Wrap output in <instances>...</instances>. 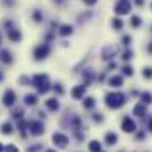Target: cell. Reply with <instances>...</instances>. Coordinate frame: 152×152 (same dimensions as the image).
I'll return each mask as SVG.
<instances>
[{"label": "cell", "mask_w": 152, "mask_h": 152, "mask_svg": "<svg viewBox=\"0 0 152 152\" xmlns=\"http://www.w3.org/2000/svg\"><path fill=\"white\" fill-rule=\"evenodd\" d=\"M131 58H133V51L131 50H126L122 53V60H131Z\"/></svg>", "instance_id": "836d02e7"}, {"label": "cell", "mask_w": 152, "mask_h": 152, "mask_svg": "<svg viewBox=\"0 0 152 152\" xmlns=\"http://www.w3.org/2000/svg\"><path fill=\"white\" fill-rule=\"evenodd\" d=\"M75 34V25L69 23V21H60L58 28H57V37H62V39H67Z\"/></svg>", "instance_id": "7c38bea8"}, {"label": "cell", "mask_w": 152, "mask_h": 152, "mask_svg": "<svg viewBox=\"0 0 152 152\" xmlns=\"http://www.w3.org/2000/svg\"><path fill=\"white\" fill-rule=\"evenodd\" d=\"M0 16H2V14H0Z\"/></svg>", "instance_id": "7bdbcfd3"}, {"label": "cell", "mask_w": 152, "mask_h": 152, "mask_svg": "<svg viewBox=\"0 0 152 152\" xmlns=\"http://www.w3.org/2000/svg\"><path fill=\"white\" fill-rule=\"evenodd\" d=\"M51 53H53V44L44 42V41H39V42H36V44L30 48V58H32V62H36V64L46 62V60L51 57Z\"/></svg>", "instance_id": "6da1fadb"}, {"label": "cell", "mask_w": 152, "mask_h": 152, "mask_svg": "<svg viewBox=\"0 0 152 152\" xmlns=\"http://www.w3.org/2000/svg\"><path fill=\"white\" fill-rule=\"evenodd\" d=\"M4 34H5V42L9 46H20L25 41V32H23L21 25H16V27H12L11 30H7Z\"/></svg>", "instance_id": "5b68a950"}, {"label": "cell", "mask_w": 152, "mask_h": 152, "mask_svg": "<svg viewBox=\"0 0 152 152\" xmlns=\"http://www.w3.org/2000/svg\"><path fill=\"white\" fill-rule=\"evenodd\" d=\"M20 7V0H0V11L12 12Z\"/></svg>", "instance_id": "ac0fdd59"}, {"label": "cell", "mask_w": 152, "mask_h": 152, "mask_svg": "<svg viewBox=\"0 0 152 152\" xmlns=\"http://www.w3.org/2000/svg\"><path fill=\"white\" fill-rule=\"evenodd\" d=\"M113 12L115 16H120V18L129 16L133 12V2L131 0H117L113 4Z\"/></svg>", "instance_id": "ba28073f"}, {"label": "cell", "mask_w": 152, "mask_h": 152, "mask_svg": "<svg viewBox=\"0 0 152 152\" xmlns=\"http://www.w3.org/2000/svg\"><path fill=\"white\" fill-rule=\"evenodd\" d=\"M5 152H21V149H20L18 143L11 142V143H5Z\"/></svg>", "instance_id": "83f0119b"}, {"label": "cell", "mask_w": 152, "mask_h": 152, "mask_svg": "<svg viewBox=\"0 0 152 152\" xmlns=\"http://www.w3.org/2000/svg\"><path fill=\"white\" fill-rule=\"evenodd\" d=\"M120 41H122V44H124V46H129V44L133 42V36H131V34H122Z\"/></svg>", "instance_id": "4dcf8cb0"}, {"label": "cell", "mask_w": 152, "mask_h": 152, "mask_svg": "<svg viewBox=\"0 0 152 152\" xmlns=\"http://www.w3.org/2000/svg\"><path fill=\"white\" fill-rule=\"evenodd\" d=\"M94 104H96V101H94V97H87V101L83 103V106H85V108H92Z\"/></svg>", "instance_id": "e575fe53"}, {"label": "cell", "mask_w": 152, "mask_h": 152, "mask_svg": "<svg viewBox=\"0 0 152 152\" xmlns=\"http://www.w3.org/2000/svg\"><path fill=\"white\" fill-rule=\"evenodd\" d=\"M147 51H149V53L152 55V41L149 42V44H147Z\"/></svg>", "instance_id": "74e56055"}, {"label": "cell", "mask_w": 152, "mask_h": 152, "mask_svg": "<svg viewBox=\"0 0 152 152\" xmlns=\"http://www.w3.org/2000/svg\"><path fill=\"white\" fill-rule=\"evenodd\" d=\"M51 90H53L57 96H62V94H64V85H62V81H55V83H51Z\"/></svg>", "instance_id": "484cf974"}, {"label": "cell", "mask_w": 152, "mask_h": 152, "mask_svg": "<svg viewBox=\"0 0 152 152\" xmlns=\"http://www.w3.org/2000/svg\"><path fill=\"white\" fill-rule=\"evenodd\" d=\"M39 96L37 92H25L23 96H21V104L25 106V108H36L39 104Z\"/></svg>", "instance_id": "8fae6325"}, {"label": "cell", "mask_w": 152, "mask_h": 152, "mask_svg": "<svg viewBox=\"0 0 152 152\" xmlns=\"http://www.w3.org/2000/svg\"><path fill=\"white\" fill-rule=\"evenodd\" d=\"M104 140H106V143H108V145H115L118 138H117V134H115V133H106Z\"/></svg>", "instance_id": "f1b7e54d"}, {"label": "cell", "mask_w": 152, "mask_h": 152, "mask_svg": "<svg viewBox=\"0 0 152 152\" xmlns=\"http://www.w3.org/2000/svg\"><path fill=\"white\" fill-rule=\"evenodd\" d=\"M85 7H94V5H97L99 4V0H80Z\"/></svg>", "instance_id": "1f68e13d"}, {"label": "cell", "mask_w": 152, "mask_h": 152, "mask_svg": "<svg viewBox=\"0 0 152 152\" xmlns=\"http://www.w3.org/2000/svg\"><path fill=\"white\" fill-rule=\"evenodd\" d=\"M16 64V51L11 46H2L0 48V66L2 67H11Z\"/></svg>", "instance_id": "8992f818"}, {"label": "cell", "mask_w": 152, "mask_h": 152, "mask_svg": "<svg viewBox=\"0 0 152 152\" xmlns=\"http://www.w3.org/2000/svg\"><path fill=\"white\" fill-rule=\"evenodd\" d=\"M14 134H16V126H14V122H12L11 118L2 120V122H0V136L9 138V136H14Z\"/></svg>", "instance_id": "4fadbf2b"}, {"label": "cell", "mask_w": 152, "mask_h": 152, "mask_svg": "<svg viewBox=\"0 0 152 152\" xmlns=\"http://www.w3.org/2000/svg\"><path fill=\"white\" fill-rule=\"evenodd\" d=\"M134 113L138 115V117L145 115V106H143V104H136V108H134Z\"/></svg>", "instance_id": "d6a6232c"}, {"label": "cell", "mask_w": 152, "mask_h": 152, "mask_svg": "<svg viewBox=\"0 0 152 152\" xmlns=\"http://www.w3.org/2000/svg\"><path fill=\"white\" fill-rule=\"evenodd\" d=\"M113 55H115V48L113 46H104L103 51H101L103 60H110V58H113Z\"/></svg>", "instance_id": "cb8c5ba5"}, {"label": "cell", "mask_w": 152, "mask_h": 152, "mask_svg": "<svg viewBox=\"0 0 152 152\" xmlns=\"http://www.w3.org/2000/svg\"><path fill=\"white\" fill-rule=\"evenodd\" d=\"M4 44H5V34H4V32L0 30V48H2Z\"/></svg>", "instance_id": "8d00e7d4"}, {"label": "cell", "mask_w": 152, "mask_h": 152, "mask_svg": "<svg viewBox=\"0 0 152 152\" xmlns=\"http://www.w3.org/2000/svg\"><path fill=\"white\" fill-rule=\"evenodd\" d=\"M88 151H90V152H99V151H101V143H99V142H96V140H92V142L88 143Z\"/></svg>", "instance_id": "f546056e"}, {"label": "cell", "mask_w": 152, "mask_h": 152, "mask_svg": "<svg viewBox=\"0 0 152 152\" xmlns=\"http://www.w3.org/2000/svg\"><path fill=\"white\" fill-rule=\"evenodd\" d=\"M28 136L32 138H41L44 133H46V126H44V120H39V118H28Z\"/></svg>", "instance_id": "52a82bcc"}, {"label": "cell", "mask_w": 152, "mask_h": 152, "mask_svg": "<svg viewBox=\"0 0 152 152\" xmlns=\"http://www.w3.org/2000/svg\"><path fill=\"white\" fill-rule=\"evenodd\" d=\"M16 85L23 87V88L32 87V75H28V73H21V75H18L16 76Z\"/></svg>", "instance_id": "d6986e66"}, {"label": "cell", "mask_w": 152, "mask_h": 152, "mask_svg": "<svg viewBox=\"0 0 152 152\" xmlns=\"http://www.w3.org/2000/svg\"><path fill=\"white\" fill-rule=\"evenodd\" d=\"M127 25H129V28H133V30H142V27H143V18L140 16V14H129V18H127Z\"/></svg>", "instance_id": "e0dca14e"}, {"label": "cell", "mask_w": 152, "mask_h": 152, "mask_svg": "<svg viewBox=\"0 0 152 152\" xmlns=\"http://www.w3.org/2000/svg\"><path fill=\"white\" fill-rule=\"evenodd\" d=\"M16 25H20V23H18V18H16L14 14L7 12V14H2V16H0V30H2V32H7V30H11V28L16 27Z\"/></svg>", "instance_id": "30bf717a"}, {"label": "cell", "mask_w": 152, "mask_h": 152, "mask_svg": "<svg viewBox=\"0 0 152 152\" xmlns=\"http://www.w3.org/2000/svg\"><path fill=\"white\" fill-rule=\"evenodd\" d=\"M151 32H152V25H151Z\"/></svg>", "instance_id": "b9f144b4"}, {"label": "cell", "mask_w": 152, "mask_h": 152, "mask_svg": "<svg viewBox=\"0 0 152 152\" xmlns=\"http://www.w3.org/2000/svg\"><path fill=\"white\" fill-rule=\"evenodd\" d=\"M41 41L53 44V42L57 41V32H55V30H50V28H44L42 34H41Z\"/></svg>", "instance_id": "44dd1931"}, {"label": "cell", "mask_w": 152, "mask_h": 152, "mask_svg": "<svg viewBox=\"0 0 152 152\" xmlns=\"http://www.w3.org/2000/svg\"><path fill=\"white\" fill-rule=\"evenodd\" d=\"M42 151H44V147H42V143H41V142L28 143V145H27V149H25V152H42Z\"/></svg>", "instance_id": "d4e9b609"}, {"label": "cell", "mask_w": 152, "mask_h": 152, "mask_svg": "<svg viewBox=\"0 0 152 152\" xmlns=\"http://www.w3.org/2000/svg\"><path fill=\"white\" fill-rule=\"evenodd\" d=\"M110 27H112L113 32H122V28L126 27V21H124V18H120V16H112Z\"/></svg>", "instance_id": "ffe728a7"}, {"label": "cell", "mask_w": 152, "mask_h": 152, "mask_svg": "<svg viewBox=\"0 0 152 152\" xmlns=\"http://www.w3.org/2000/svg\"><path fill=\"white\" fill-rule=\"evenodd\" d=\"M122 83H124V78L122 76H112L110 78V87L118 88V87H122Z\"/></svg>", "instance_id": "4316f807"}, {"label": "cell", "mask_w": 152, "mask_h": 152, "mask_svg": "<svg viewBox=\"0 0 152 152\" xmlns=\"http://www.w3.org/2000/svg\"><path fill=\"white\" fill-rule=\"evenodd\" d=\"M42 106L48 113H57L60 110V101H58V97H46L42 101Z\"/></svg>", "instance_id": "9a60e30c"}, {"label": "cell", "mask_w": 152, "mask_h": 152, "mask_svg": "<svg viewBox=\"0 0 152 152\" xmlns=\"http://www.w3.org/2000/svg\"><path fill=\"white\" fill-rule=\"evenodd\" d=\"M20 101V94L16 92L14 87H5L0 94V104L5 108V110H11L12 106H16Z\"/></svg>", "instance_id": "277c9868"}, {"label": "cell", "mask_w": 152, "mask_h": 152, "mask_svg": "<svg viewBox=\"0 0 152 152\" xmlns=\"http://www.w3.org/2000/svg\"><path fill=\"white\" fill-rule=\"evenodd\" d=\"M48 12L42 5H32L28 11H27V20L32 27H46L48 23Z\"/></svg>", "instance_id": "7a4b0ae2"}, {"label": "cell", "mask_w": 152, "mask_h": 152, "mask_svg": "<svg viewBox=\"0 0 152 152\" xmlns=\"http://www.w3.org/2000/svg\"><path fill=\"white\" fill-rule=\"evenodd\" d=\"M124 103H126V99H124L122 94H108V96H106V104H108L110 108H113V110L120 108Z\"/></svg>", "instance_id": "2e32d148"}, {"label": "cell", "mask_w": 152, "mask_h": 152, "mask_svg": "<svg viewBox=\"0 0 152 152\" xmlns=\"http://www.w3.org/2000/svg\"><path fill=\"white\" fill-rule=\"evenodd\" d=\"M149 7H151V12H152V0H151V5H149Z\"/></svg>", "instance_id": "60d3db41"}, {"label": "cell", "mask_w": 152, "mask_h": 152, "mask_svg": "<svg viewBox=\"0 0 152 152\" xmlns=\"http://www.w3.org/2000/svg\"><path fill=\"white\" fill-rule=\"evenodd\" d=\"M51 143H53V147L58 151V149H67V145H69V136L66 134V133H62V131H55L53 134H51Z\"/></svg>", "instance_id": "9c48e42d"}, {"label": "cell", "mask_w": 152, "mask_h": 152, "mask_svg": "<svg viewBox=\"0 0 152 152\" xmlns=\"http://www.w3.org/2000/svg\"><path fill=\"white\" fill-rule=\"evenodd\" d=\"M32 87L34 92H37L39 96H46L51 90V80L48 73H34L32 75Z\"/></svg>", "instance_id": "3957f363"}, {"label": "cell", "mask_w": 152, "mask_h": 152, "mask_svg": "<svg viewBox=\"0 0 152 152\" xmlns=\"http://www.w3.org/2000/svg\"><path fill=\"white\" fill-rule=\"evenodd\" d=\"M5 78H7L5 69H4V67H0V83H4V81H5Z\"/></svg>", "instance_id": "d590c367"}, {"label": "cell", "mask_w": 152, "mask_h": 152, "mask_svg": "<svg viewBox=\"0 0 152 152\" xmlns=\"http://www.w3.org/2000/svg\"><path fill=\"white\" fill-rule=\"evenodd\" d=\"M27 117V108L23 106V104H16V106H12L11 110H9V118L12 120V122H18V120H21V118H25Z\"/></svg>", "instance_id": "5bb4252c"}, {"label": "cell", "mask_w": 152, "mask_h": 152, "mask_svg": "<svg viewBox=\"0 0 152 152\" xmlns=\"http://www.w3.org/2000/svg\"><path fill=\"white\" fill-rule=\"evenodd\" d=\"M0 152H5V143L4 142H0Z\"/></svg>", "instance_id": "f35d334b"}, {"label": "cell", "mask_w": 152, "mask_h": 152, "mask_svg": "<svg viewBox=\"0 0 152 152\" xmlns=\"http://www.w3.org/2000/svg\"><path fill=\"white\" fill-rule=\"evenodd\" d=\"M136 129V126H134V122H133V118H129V117H126L124 120H122V131L124 133H133Z\"/></svg>", "instance_id": "7402d4cb"}, {"label": "cell", "mask_w": 152, "mask_h": 152, "mask_svg": "<svg viewBox=\"0 0 152 152\" xmlns=\"http://www.w3.org/2000/svg\"><path fill=\"white\" fill-rule=\"evenodd\" d=\"M42 152H58V151H57L55 147H51V149H44V151H42Z\"/></svg>", "instance_id": "ab89813d"}, {"label": "cell", "mask_w": 152, "mask_h": 152, "mask_svg": "<svg viewBox=\"0 0 152 152\" xmlns=\"http://www.w3.org/2000/svg\"><path fill=\"white\" fill-rule=\"evenodd\" d=\"M83 94H85V85H76V87L71 88V97L73 99H81Z\"/></svg>", "instance_id": "603a6c76"}]
</instances>
